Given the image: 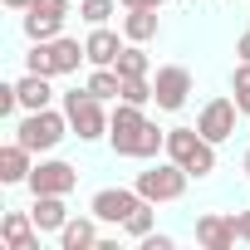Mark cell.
<instances>
[{"mask_svg": "<svg viewBox=\"0 0 250 250\" xmlns=\"http://www.w3.org/2000/svg\"><path fill=\"white\" fill-rule=\"evenodd\" d=\"M108 147L118 157H138V162H152L167 152V128H157V123L138 108V103H123L108 113Z\"/></svg>", "mask_w": 250, "mask_h": 250, "instance_id": "6da1fadb", "label": "cell"}, {"mask_svg": "<svg viewBox=\"0 0 250 250\" xmlns=\"http://www.w3.org/2000/svg\"><path fill=\"white\" fill-rule=\"evenodd\" d=\"M69 133H74V128H69V113H64V108H35V113H25V118L15 123V143H25L35 157L54 152Z\"/></svg>", "mask_w": 250, "mask_h": 250, "instance_id": "7a4b0ae2", "label": "cell"}, {"mask_svg": "<svg viewBox=\"0 0 250 250\" xmlns=\"http://www.w3.org/2000/svg\"><path fill=\"white\" fill-rule=\"evenodd\" d=\"M187 182H191V172H187L182 162H172V157H167V162H162V157H152V162L138 172V182H133V187H138L152 206H167V201H182V196H187Z\"/></svg>", "mask_w": 250, "mask_h": 250, "instance_id": "3957f363", "label": "cell"}, {"mask_svg": "<svg viewBox=\"0 0 250 250\" xmlns=\"http://www.w3.org/2000/svg\"><path fill=\"white\" fill-rule=\"evenodd\" d=\"M79 64H88V54H83V44H79V40H69V35H59V40H35V44H30V54H25V69L49 74V79L74 74Z\"/></svg>", "mask_w": 250, "mask_h": 250, "instance_id": "277c9868", "label": "cell"}, {"mask_svg": "<svg viewBox=\"0 0 250 250\" xmlns=\"http://www.w3.org/2000/svg\"><path fill=\"white\" fill-rule=\"evenodd\" d=\"M167 157L182 162L196 182L216 172V143H206L196 128H167Z\"/></svg>", "mask_w": 250, "mask_h": 250, "instance_id": "5b68a950", "label": "cell"}, {"mask_svg": "<svg viewBox=\"0 0 250 250\" xmlns=\"http://www.w3.org/2000/svg\"><path fill=\"white\" fill-rule=\"evenodd\" d=\"M64 113H69V128H74V138H79V143H98V138H108L103 98H93V93H88V83L64 93Z\"/></svg>", "mask_w": 250, "mask_h": 250, "instance_id": "8992f818", "label": "cell"}, {"mask_svg": "<svg viewBox=\"0 0 250 250\" xmlns=\"http://www.w3.org/2000/svg\"><path fill=\"white\" fill-rule=\"evenodd\" d=\"M187 98H191V69H182V64H162V69L152 74V103H157L162 113H182Z\"/></svg>", "mask_w": 250, "mask_h": 250, "instance_id": "52a82bcc", "label": "cell"}, {"mask_svg": "<svg viewBox=\"0 0 250 250\" xmlns=\"http://www.w3.org/2000/svg\"><path fill=\"white\" fill-rule=\"evenodd\" d=\"M147 196L138 191V187H103V191H93V201H88V211L103 221V226H123L138 206H143Z\"/></svg>", "mask_w": 250, "mask_h": 250, "instance_id": "ba28073f", "label": "cell"}, {"mask_svg": "<svg viewBox=\"0 0 250 250\" xmlns=\"http://www.w3.org/2000/svg\"><path fill=\"white\" fill-rule=\"evenodd\" d=\"M25 187H30L35 196H69V191L79 187V167H69V162H59V157H40Z\"/></svg>", "mask_w": 250, "mask_h": 250, "instance_id": "9c48e42d", "label": "cell"}, {"mask_svg": "<svg viewBox=\"0 0 250 250\" xmlns=\"http://www.w3.org/2000/svg\"><path fill=\"white\" fill-rule=\"evenodd\" d=\"M235 118H240L235 98H211V103H201V113H196V133L221 147V143L235 138Z\"/></svg>", "mask_w": 250, "mask_h": 250, "instance_id": "30bf717a", "label": "cell"}, {"mask_svg": "<svg viewBox=\"0 0 250 250\" xmlns=\"http://www.w3.org/2000/svg\"><path fill=\"white\" fill-rule=\"evenodd\" d=\"M123 44H128V35H118V30H108V25H88L83 54H88V64H93V69H113V64H118V54H123Z\"/></svg>", "mask_w": 250, "mask_h": 250, "instance_id": "8fae6325", "label": "cell"}, {"mask_svg": "<svg viewBox=\"0 0 250 250\" xmlns=\"http://www.w3.org/2000/svg\"><path fill=\"white\" fill-rule=\"evenodd\" d=\"M0 240L5 250H40V226L30 211H5L0 216Z\"/></svg>", "mask_w": 250, "mask_h": 250, "instance_id": "7c38bea8", "label": "cell"}, {"mask_svg": "<svg viewBox=\"0 0 250 250\" xmlns=\"http://www.w3.org/2000/svg\"><path fill=\"white\" fill-rule=\"evenodd\" d=\"M196 245H201V250H230V245H235V221L221 216V211L196 216Z\"/></svg>", "mask_w": 250, "mask_h": 250, "instance_id": "4fadbf2b", "label": "cell"}, {"mask_svg": "<svg viewBox=\"0 0 250 250\" xmlns=\"http://www.w3.org/2000/svg\"><path fill=\"white\" fill-rule=\"evenodd\" d=\"M30 172H35V152L10 138L5 147H0V182H5V187H20V182H30Z\"/></svg>", "mask_w": 250, "mask_h": 250, "instance_id": "5bb4252c", "label": "cell"}, {"mask_svg": "<svg viewBox=\"0 0 250 250\" xmlns=\"http://www.w3.org/2000/svg\"><path fill=\"white\" fill-rule=\"evenodd\" d=\"M98 226H103V221H98L93 211H88V216H69L64 230H59V250H93V245L103 240Z\"/></svg>", "mask_w": 250, "mask_h": 250, "instance_id": "9a60e30c", "label": "cell"}, {"mask_svg": "<svg viewBox=\"0 0 250 250\" xmlns=\"http://www.w3.org/2000/svg\"><path fill=\"white\" fill-rule=\"evenodd\" d=\"M15 93H20V108H25V113H35V108H54L49 74H35V69H25V74L15 79Z\"/></svg>", "mask_w": 250, "mask_h": 250, "instance_id": "2e32d148", "label": "cell"}, {"mask_svg": "<svg viewBox=\"0 0 250 250\" xmlns=\"http://www.w3.org/2000/svg\"><path fill=\"white\" fill-rule=\"evenodd\" d=\"M30 216H35L40 235H59V230H64V221H69V206H64V196H35Z\"/></svg>", "mask_w": 250, "mask_h": 250, "instance_id": "e0dca14e", "label": "cell"}, {"mask_svg": "<svg viewBox=\"0 0 250 250\" xmlns=\"http://www.w3.org/2000/svg\"><path fill=\"white\" fill-rule=\"evenodd\" d=\"M157 30H162V15L157 10H128V15H123L128 44H147V40H157Z\"/></svg>", "mask_w": 250, "mask_h": 250, "instance_id": "ac0fdd59", "label": "cell"}, {"mask_svg": "<svg viewBox=\"0 0 250 250\" xmlns=\"http://www.w3.org/2000/svg\"><path fill=\"white\" fill-rule=\"evenodd\" d=\"M123 79H152V54L143 49V44H123V54H118V64H113Z\"/></svg>", "mask_w": 250, "mask_h": 250, "instance_id": "d6986e66", "label": "cell"}, {"mask_svg": "<svg viewBox=\"0 0 250 250\" xmlns=\"http://www.w3.org/2000/svg\"><path fill=\"white\" fill-rule=\"evenodd\" d=\"M64 20H69V15H40V10H25V35H30V44H35V40H59V35H64Z\"/></svg>", "mask_w": 250, "mask_h": 250, "instance_id": "ffe728a7", "label": "cell"}, {"mask_svg": "<svg viewBox=\"0 0 250 250\" xmlns=\"http://www.w3.org/2000/svg\"><path fill=\"white\" fill-rule=\"evenodd\" d=\"M88 93L103 98V103L118 98V93H123V74H118V69H93V74H88Z\"/></svg>", "mask_w": 250, "mask_h": 250, "instance_id": "44dd1931", "label": "cell"}, {"mask_svg": "<svg viewBox=\"0 0 250 250\" xmlns=\"http://www.w3.org/2000/svg\"><path fill=\"white\" fill-rule=\"evenodd\" d=\"M123 230H128L133 240H143V235H152V230H157V211H152V201H143V206H138V211H133L128 221H123Z\"/></svg>", "mask_w": 250, "mask_h": 250, "instance_id": "7402d4cb", "label": "cell"}, {"mask_svg": "<svg viewBox=\"0 0 250 250\" xmlns=\"http://www.w3.org/2000/svg\"><path fill=\"white\" fill-rule=\"evenodd\" d=\"M118 10V0H79V20L83 25H108Z\"/></svg>", "mask_w": 250, "mask_h": 250, "instance_id": "603a6c76", "label": "cell"}, {"mask_svg": "<svg viewBox=\"0 0 250 250\" xmlns=\"http://www.w3.org/2000/svg\"><path fill=\"white\" fill-rule=\"evenodd\" d=\"M118 98L147 108V103H152V79H123V93H118Z\"/></svg>", "mask_w": 250, "mask_h": 250, "instance_id": "cb8c5ba5", "label": "cell"}, {"mask_svg": "<svg viewBox=\"0 0 250 250\" xmlns=\"http://www.w3.org/2000/svg\"><path fill=\"white\" fill-rule=\"evenodd\" d=\"M20 108V93H15V83H0V118H10Z\"/></svg>", "mask_w": 250, "mask_h": 250, "instance_id": "d4e9b609", "label": "cell"}, {"mask_svg": "<svg viewBox=\"0 0 250 250\" xmlns=\"http://www.w3.org/2000/svg\"><path fill=\"white\" fill-rule=\"evenodd\" d=\"M143 250H177V240L167 230H152V235H143Z\"/></svg>", "mask_w": 250, "mask_h": 250, "instance_id": "484cf974", "label": "cell"}, {"mask_svg": "<svg viewBox=\"0 0 250 250\" xmlns=\"http://www.w3.org/2000/svg\"><path fill=\"white\" fill-rule=\"evenodd\" d=\"M69 5H74V0H35L30 10H40V15H69Z\"/></svg>", "mask_w": 250, "mask_h": 250, "instance_id": "4316f807", "label": "cell"}, {"mask_svg": "<svg viewBox=\"0 0 250 250\" xmlns=\"http://www.w3.org/2000/svg\"><path fill=\"white\" fill-rule=\"evenodd\" d=\"M230 221H235V240H245V245H250V211H235Z\"/></svg>", "mask_w": 250, "mask_h": 250, "instance_id": "83f0119b", "label": "cell"}, {"mask_svg": "<svg viewBox=\"0 0 250 250\" xmlns=\"http://www.w3.org/2000/svg\"><path fill=\"white\" fill-rule=\"evenodd\" d=\"M118 5H123V10H162L167 0H118Z\"/></svg>", "mask_w": 250, "mask_h": 250, "instance_id": "f1b7e54d", "label": "cell"}, {"mask_svg": "<svg viewBox=\"0 0 250 250\" xmlns=\"http://www.w3.org/2000/svg\"><path fill=\"white\" fill-rule=\"evenodd\" d=\"M235 108H240V118H250V88H235Z\"/></svg>", "mask_w": 250, "mask_h": 250, "instance_id": "f546056e", "label": "cell"}, {"mask_svg": "<svg viewBox=\"0 0 250 250\" xmlns=\"http://www.w3.org/2000/svg\"><path fill=\"white\" fill-rule=\"evenodd\" d=\"M235 59H250V30H245V35L235 40Z\"/></svg>", "mask_w": 250, "mask_h": 250, "instance_id": "4dcf8cb0", "label": "cell"}, {"mask_svg": "<svg viewBox=\"0 0 250 250\" xmlns=\"http://www.w3.org/2000/svg\"><path fill=\"white\" fill-rule=\"evenodd\" d=\"M5 5H10V10H30V5H35V0H5Z\"/></svg>", "mask_w": 250, "mask_h": 250, "instance_id": "1f68e13d", "label": "cell"}, {"mask_svg": "<svg viewBox=\"0 0 250 250\" xmlns=\"http://www.w3.org/2000/svg\"><path fill=\"white\" fill-rule=\"evenodd\" d=\"M245 177H250V152H245Z\"/></svg>", "mask_w": 250, "mask_h": 250, "instance_id": "d6a6232c", "label": "cell"}]
</instances>
